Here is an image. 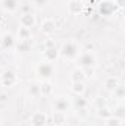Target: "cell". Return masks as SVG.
<instances>
[{
	"label": "cell",
	"mask_w": 125,
	"mask_h": 126,
	"mask_svg": "<svg viewBox=\"0 0 125 126\" xmlns=\"http://www.w3.org/2000/svg\"><path fill=\"white\" fill-rule=\"evenodd\" d=\"M71 81L72 82H84L85 81V76H84V72L81 67H75L71 72Z\"/></svg>",
	"instance_id": "e0dca14e"
},
{
	"label": "cell",
	"mask_w": 125,
	"mask_h": 126,
	"mask_svg": "<svg viewBox=\"0 0 125 126\" xmlns=\"http://www.w3.org/2000/svg\"><path fill=\"white\" fill-rule=\"evenodd\" d=\"M83 1L81 0H69L68 3V13L69 15H80L83 12Z\"/></svg>",
	"instance_id": "8fae6325"
},
{
	"label": "cell",
	"mask_w": 125,
	"mask_h": 126,
	"mask_svg": "<svg viewBox=\"0 0 125 126\" xmlns=\"http://www.w3.org/2000/svg\"><path fill=\"white\" fill-rule=\"evenodd\" d=\"M113 1H116V3H121V1H122V0H113Z\"/></svg>",
	"instance_id": "f1b7e54d"
},
{
	"label": "cell",
	"mask_w": 125,
	"mask_h": 126,
	"mask_svg": "<svg viewBox=\"0 0 125 126\" xmlns=\"http://www.w3.org/2000/svg\"><path fill=\"white\" fill-rule=\"evenodd\" d=\"M25 40H31V30L21 27L18 30V41H25Z\"/></svg>",
	"instance_id": "ffe728a7"
},
{
	"label": "cell",
	"mask_w": 125,
	"mask_h": 126,
	"mask_svg": "<svg viewBox=\"0 0 125 126\" xmlns=\"http://www.w3.org/2000/svg\"><path fill=\"white\" fill-rule=\"evenodd\" d=\"M52 120H53V125L55 126H63L65 123H66V113H63V111H58V110H53Z\"/></svg>",
	"instance_id": "4fadbf2b"
},
{
	"label": "cell",
	"mask_w": 125,
	"mask_h": 126,
	"mask_svg": "<svg viewBox=\"0 0 125 126\" xmlns=\"http://www.w3.org/2000/svg\"><path fill=\"white\" fill-rule=\"evenodd\" d=\"M119 84H121V82H119V78H118V76H109V78H106V81H104V90L109 91V93H112Z\"/></svg>",
	"instance_id": "5bb4252c"
},
{
	"label": "cell",
	"mask_w": 125,
	"mask_h": 126,
	"mask_svg": "<svg viewBox=\"0 0 125 126\" xmlns=\"http://www.w3.org/2000/svg\"><path fill=\"white\" fill-rule=\"evenodd\" d=\"M77 60H78V67L84 69V67H94L97 63V57L93 51L85 50V51H80Z\"/></svg>",
	"instance_id": "7a4b0ae2"
},
{
	"label": "cell",
	"mask_w": 125,
	"mask_h": 126,
	"mask_svg": "<svg viewBox=\"0 0 125 126\" xmlns=\"http://www.w3.org/2000/svg\"><path fill=\"white\" fill-rule=\"evenodd\" d=\"M61 57L59 54V48L58 47H50V48H44L43 50V59L47 63H55Z\"/></svg>",
	"instance_id": "ba28073f"
},
{
	"label": "cell",
	"mask_w": 125,
	"mask_h": 126,
	"mask_svg": "<svg viewBox=\"0 0 125 126\" xmlns=\"http://www.w3.org/2000/svg\"><path fill=\"white\" fill-rule=\"evenodd\" d=\"M83 72H84V76L85 78H93L94 76V67H84Z\"/></svg>",
	"instance_id": "4316f807"
},
{
	"label": "cell",
	"mask_w": 125,
	"mask_h": 126,
	"mask_svg": "<svg viewBox=\"0 0 125 126\" xmlns=\"http://www.w3.org/2000/svg\"><path fill=\"white\" fill-rule=\"evenodd\" d=\"M104 126H122V119L110 116V117L104 119Z\"/></svg>",
	"instance_id": "603a6c76"
},
{
	"label": "cell",
	"mask_w": 125,
	"mask_h": 126,
	"mask_svg": "<svg viewBox=\"0 0 125 126\" xmlns=\"http://www.w3.org/2000/svg\"><path fill=\"white\" fill-rule=\"evenodd\" d=\"M59 54L62 57H65V59H69V60L77 59L78 54H80V44L75 40H68L66 43H63V46L61 47Z\"/></svg>",
	"instance_id": "6da1fadb"
},
{
	"label": "cell",
	"mask_w": 125,
	"mask_h": 126,
	"mask_svg": "<svg viewBox=\"0 0 125 126\" xmlns=\"http://www.w3.org/2000/svg\"><path fill=\"white\" fill-rule=\"evenodd\" d=\"M53 91H55V87L49 81L47 82H43L40 85V95H43V97H52L53 95Z\"/></svg>",
	"instance_id": "9a60e30c"
},
{
	"label": "cell",
	"mask_w": 125,
	"mask_h": 126,
	"mask_svg": "<svg viewBox=\"0 0 125 126\" xmlns=\"http://www.w3.org/2000/svg\"><path fill=\"white\" fill-rule=\"evenodd\" d=\"M28 95H31V97H38V95H40V87H38V85H30V88H28Z\"/></svg>",
	"instance_id": "d4e9b609"
},
{
	"label": "cell",
	"mask_w": 125,
	"mask_h": 126,
	"mask_svg": "<svg viewBox=\"0 0 125 126\" xmlns=\"http://www.w3.org/2000/svg\"><path fill=\"white\" fill-rule=\"evenodd\" d=\"M49 1H50V0H32V4H34L35 7L41 9V7H44L46 4H49Z\"/></svg>",
	"instance_id": "484cf974"
},
{
	"label": "cell",
	"mask_w": 125,
	"mask_h": 126,
	"mask_svg": "<svg viewBox=\"0 0 125 126\" xmlns=\"http://www.w3.org/2000/svg\"><path fill=\"white\" fill-rule=\"evenodd\" d=\"M41 32L43 34H46V35H52L53 32L56 31L58 28H56V24H55V19H52V18H46V19H43V22H41Z\"/></svg>",
	"instance_id": "9c48e42d"
},
{
	"label": "cell",
	"mask_w": 125,
	"mask_h": 126,
	"mask_svg": "<svg viewBox=\"0 0 125 126\" xmlns=\"http://www.w3.org/2000/svg\"><path fill=\"white\" fill-rule=\"evenodd\" d=\"M0 6L4 12L13 13L19 7V0H0Z\"/></svg>",
	"instance_id": "7c38bea8"
},
{
	"label": "cell",
	"mask_w": 125,
	"mask_h": 126,
	"mask_svg": "<svg viewBox=\"0 0 125 126\" xmlns=\"http://www.w3.org/2000/svg\"><path fill=\"white\" fill-rule=\"evenodd\" d=\"M31 47H32L31 40L18 41V43H16V48H18V51H21V53H28V51H31Z\"/></svg>",
	"instance_id": "d6986e66"
},
{
	"label": "cell",
	"mask_w": 125,
	"mask_h": 126,
	"mask_svg": "<svg viewBox=\"0 0 125 126\" xmlns=\"http://www.w3.org/2000/svg\"><path fill=\"white\" fill-rule=\"evenodd\" d=\"M50 47H56V43L53 40H47L44 43V48H50Z\"/></svg>",
	"instance_id": "83f0119b"
},
{
	"label": "cell",
	"mask_w": 125,
	"mask_h": 126,
	"mask_svg": "<svg viewBox=\"0 0 125 126\" xmlns=\"http://www.w3.org/2000/svg\"><path fill=\"white\" fill-rule=\"evenodd\" d=\"M30 123H31V126H46V123H47V114L44 111H41V110L34 111L30 116Z\"/></svg>",
	"instance_id": "8992f818"
},
{
	"label": "cell",
	"mask_w": 125,
	"mask_h": 126,
	"mask_svg": "<svg viewBox=\"0 0 125 126\" xmlns=\"http://www.w3.org/2000/svg\"><path fill=\"white\" fill-rule=\"evenodd\" d=\"M71 106H72V103L69 101L68 97H58V98H55V103H53V109L58 111H63V113H66Z\"/></svg>",
	"instance_id": "52a82bcc"
},
{
	"label": "cell",
	"mask_w": 125,
	"mask_h": 126,
	"mask_svg": "<svg viewBox=\"0 0 125 126\" xmlns=\"http://www.w3.org/2000/svg\"><path fill=\"white\" fill-rule=\"evenodd\" d=\"M97 116L100 117V119H107V117H110L112 116V110L109 109V107H106V106H102V107H97Z\"/></svg>",
	"instance_id": "44dd1931"
},
{
	"label": "cell",
	"mask_w": 125,
	"mask_h": 126,
	"mask_svg": "<svg viewBox=\"0 0 125 126\" xmlns=\"http://www.w3.org/2000/svg\"><path fill=\"white\" fill-rule=\"evenodd\" d=\"M116 6H118V3L113 1V0H103L99 4V12H100L102 16H110V15L115 13Z\"/></svg>",
	"instance_id": "277c9868"
},
{
	"label": "cell",
	"mask_w": 125,
	"mask_h": 126,
	"mask_svg": "<svg viewBox=\"0 0 125 126\" xmlns=\"http://www.w3.org/2000/svg\"><path fill=\"white\" fill-rule=\"evenodd\" d=\"M0 82H1L3 87L10 88V87L16 85V82H18V76H16V73L12 72V70H4V72L0 75Z\"/></svg>",
	"instance_id": "5b68a950"
},
{
	"label": "cell",
	"mask_w": 125,
	"mask_h": 126,
	"mask_svg": "<svg viewBox=\"0 0 125 126\" xmlns=\"http://www.w3.org/2000/svg\"><path fill=\"white\" fill-rule=\"evenodd\" d=\"M19 25L24 27V28H30V30H31L32 27L35 25V16L32 15L31 12H25V13H22L21 18H19Z\"/></svg>",
	"instance_id": "30bf717a"
},
{
	"label": "cell",
	"mask_w": 125,
	"mask_h": 126,
	"mask_svg": "<svg viewBox=\"0 0 125 126\" xmlns=\"http://www.w3.org/2000/svg\"><path fill=\"white\" fill-rule=\"evenodd\" d=\"M74 106H75L78 110H85V107H87V100H85L83 95H77V98H75V101H74Z\"/></svg>",
	"instance_id": "7402d4cb"
},
{
	"label": "cell",
	"mask_w": 125,
	"mask_h": 126,
	"mask_svg": "<svg viewBox=\"0 0 125 126\" xmlns=\"http://www.w3.org/2000/svg\"><path fill=\"white\" fill-rule=\"evenodd\" d=\"M71 93L75 95H83L85 93V84L84 82H72L71 84Z\"/></svg>",
	"instance_id": "ac0fdd59"
},
{
	"label": "cell",
	"mask_w": 125,
	"mask_h": 126,
	"mask_svg": "<svg viewBox=\"0 0 125 126\" xmlns=\"http://www.w3.org/2000/svg\"><path fill=\"white\" fill-rule=\"evenodd\" d=\"M35 72L38 75L40 79L43 81H49L55 76V67H53V63H47V62H41L37 64L35 67Z\"/></svg>",
	"instance_id": "3957f363"
},
{
	"label": "cell",
	"mask_w": 125,
	"mask_h": 126,
	"mask_svg": "<svg viewBox=\"0 0 125 126\" xmlns=\"http://www.w3.org/2000/svg\"><path fill=\"white\" fill-rule=\"evenodd\" d=\"M112 93L116 95L118 98H124V97H125V88L121 85V84H119V85H118V87H116V88L112 91Z\"/></svg>",
	"instance_id": "cb8c5ba5"
},
{
	"label": "cell",
	"mask_w": 125,
	"mask_h": 126,
	"mask_svg": "<svg viewBox=\"0 0 125 126\" xmlns=\"http://www.w3.org/2000/svg\"><path fill=\"white\" fill-rule=\"evenodd\" d=\"M1 46L4 47V48H13L15 47V38H13V35L12 34H3L1 35Z\"/></svg>",
	"instance_id": "2e32d148"
}]
</instances>
